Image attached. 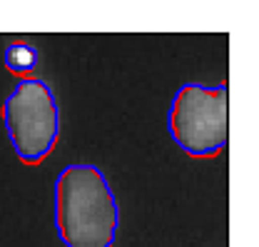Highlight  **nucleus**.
Returning <instances> with one entry per match:
<instances>
[{
	"label": "nucleus",
	"mask_w": 259,
	"mask_h": 247,
	"mask_svg": "<svg viewBox=\"0 0 259 247\" xmlns=\"http://www.w3.org/2000/svg\"><path fill=\"white\" fill-rule=\"evenodd\" d=\"M53 225L65 247H112L120 205L105 172L93 162L63 165L53 183Z\"/></svg>",
	"instance_id": "obj_1"
},
{
	"label": "nucleus",
	"mask_w": 259,
	"mask_h": 247,
	"mask_svg": "<svg viewBox=\"0 0 259 247\" xmlns=\"http://www.w3.org/2000/svg\"><path fill=\"white\" fill-rule=\"evenodd\" d=\"M8 143L25 165H37L60 140V105L50 83L20 78L0 105Z\"/></svg>",
	"instance_id": "obj_2"
},
{
	"label": "nucleus",
	"mask_w": 259,
	"mask_h": 247,
	"mask_svg": "<svg viewBox=\"0 0 259 247\" xmlns=\"http://www.w3.org/2000/svg\"><path fill=\"white\" fill-rule=\"evenodd\" d=\"M227 83H182L167 110L172 143L192 157H212L227 145Z\"/></svg>",
	"instance_id": "obj_3"
},
{
	"label": "nucleus",
	"mask_w": 259,
	"mask_h": 247,
	"mask_svg": "<svg viewBox=\"0 0 259 247\" xmlns=\"http://www.w3.org/2000/svg\"><path fill=\"white\" fill-rule=\"evenodd\" d=\"M40 65V50L32 43H10L3 50V67L13 75L28 78Z\"/></svg>",
	"instance_id": "obj_4"
}]
</instances>
